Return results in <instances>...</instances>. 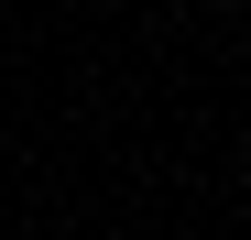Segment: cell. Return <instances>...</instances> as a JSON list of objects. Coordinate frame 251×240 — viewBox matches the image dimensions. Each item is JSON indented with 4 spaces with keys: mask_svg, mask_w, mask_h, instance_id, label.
<instances>
[{
    "mask_svg": "<svg viewBox=\"0 0 251 240\" xmlns=\"http://www.w3.org/2000/svg\"><path fill=\"white\" fill-rule=\"evenodd\" d=\"M240 186H251V142H240Z\"/></svg>",
    "mask_w": 251,
    "mask_h": 240,
    "instance_id": "1",
    "label": "cell"
}]
</instances>
